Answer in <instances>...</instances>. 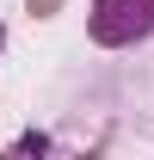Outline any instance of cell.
<instances>
[{"instance_id": "cell-1", "label": "cell", "mask_w": 154, "mask_h": 160, "mask_svg": "<svg viewBox=\"0 0 154 160\" xmlns=\"http://www.w3.org/2000/svg\"><path fill=\"white\" fill-rule=\"evenodd\" d=\"M86 31L99 49H130V43L154 37V0H93Z\"/></svg>"}, {"instance_id": "cell-2", "label": "cell", "mask_w": 154, "mask_h": 160, "mask_svg": "<svg viewBox=\"0 0 154 160\" xmlns=\"http://www.w3.org/2000/svg\"><path fill=\"white\" fill-rule=\"evenodd\" d=\"M13 154H49V136H37V129H31V136L13 142Z\"/></svg>"}, {"instance_id": "cell-3", "label": "cell", "mask_w": 154, "mask_h": 160, "mask_svg": "<svg viewBox=\"0 0 154 160\" xmlns=\"http://www.w3.org/2000/svg\"><path fill=\"white\" fill-rule=\"evenodd\" d=\"M25 6H31V19H56L62 12V0H25Z\"/></svg>"}, {"instance_id": "cell-4", "label": "cell", "mask_w": 154, "mask_h": 160, "mask_svg": "<svg viewBox=\"0 0 154 160\" xmlns=\"http://www.w3.org/2000/svg\"><path fill=\"white\" fill-rule=\"evenodd\" d=\"M0 49H6V25H0Z\"/></svg>"}]
</instances>
